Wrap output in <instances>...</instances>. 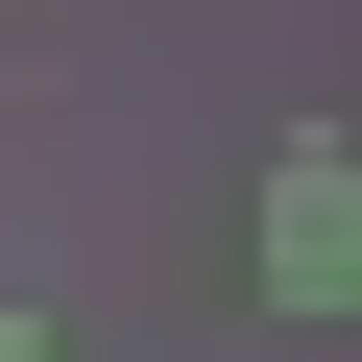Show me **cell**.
<instances>
[{"instance_id":"1","label":"cell","mask_w":362,"mask_h":362,"mask_svg":"<svg viewBox=\"0 0 362 362\" xmlns=\"http://www.w3.org/2000/svg\"><path fill=\"white\" fill-rule=\"evenodd\" d=\"M266 290H290V314H338V169H290V194H266Z\"/></svg>"}]
</instances>
